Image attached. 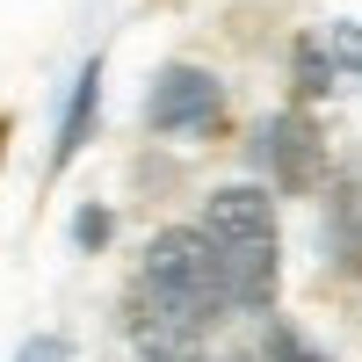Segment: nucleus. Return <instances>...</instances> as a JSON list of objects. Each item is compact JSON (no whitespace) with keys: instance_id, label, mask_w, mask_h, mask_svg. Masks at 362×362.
I'll list each match as a JSON object with an SVG mask.
<instances>
[{"instance_id":"1","label":"nucleus","mask_w":362,"mask_h":362,"mask_svg":"<svg viewBox=\"0 0 362 362\" xmlns=\"http://www.w3.org/2000/svg\"><path fill=\"white\" fill-rule=\"evenodd\" d=\"M145 319H138V341L153 348V362H181L196 348V334L225 312V276H218V254H210L203 232H160L145 247Z\"/></svg>"},{"instance_id":"2","label":"nucleus","mask_w":362,"mask_h":362,"mask_svg":"<svg viewBox=\"0 0 362 362\" xmlns=\"http://www.w3.org/2000/svg\"><path fill=\"white\" fill-rule=\"evenodd\" d=\"M210 254H218V276H225V305L232 312H268L276 297V203L261 189H218L203 203V225Z\"/></svg>"},{"instance_id":"3","label":"nucleus","mask_w":362,"mask_h":362,"mask_svg":"<svg viewBox=\"0 0 362 362\" xmlns=\"http://www.w3.org/2000/svg\"><path fill=\"white\" fill-rule=\"evenodd\" d=\"M145 116H153V131H210L225 116V87L203 66H167L160 87L145 95Z\"/></svg>"},{"instance_id":"4","label":"nucleus","mask_w":362,"mask_h":362,"mask_svg":"<svg viewBox=\"0 0 362 362\" xmlns=\"http://www.w3.org/2000/svg\"><path fill=\"white\" fill-rule=\"evenodd\" d=\"M261 160L283 181V196H305L326 174V145H319V131L305 124V116H276V124H261Z\"/></svg>"},{"instance_id":"5","label":"nucleus","mask_w":362,"mask_h":362,"mask_svg":"<svg viewBox=\"0 0 362 362\" xmlns=\"http://www.w3.org/2000/svg\"><path fill=\"white\" fill-rule=\"evenodd\" d=\"M326 247H334V268L362 276V189L341 181L334 203H326Z\"/></svg>"},{"instance_id":"6","label":"nucleus","mask_w":362,"mask_h":362,"mask_svg":"<svg viewBox=\"0 0 362 362\" xmlns=\"http://www.w3.org/2000/svg\"><path fill=\"white\" fill-rule=\"evenodd\" d=\"M95 102H102V66H87L80 80H73V102H66V124H58V167H66L80 145H87V131H95Z\"/></svg>"},{"instance_id":"7","label":"nucleus","mask_w":362,"mask_h":362,"mask_svg":"<svg viewBox=\"0 0 362 362\" xmlns=\"http://www.w3.org/2000/svg\"><path fill=\"white\" fill-rule=\"evenodd\" d=\"M326 87H334V51H326V37H305L297 44V95L319 102Z\"/></svg>"},{"instance_id":"8","label":"nucleus","mask_w":362,"mask_h":362,"mask_svg":"<svg viewBox=\"0 0 362 362\" xmlns=\"http://www.w3.org/2000/svg\"><path fill=\"white\" fill-rule=\"evenodd\" d=\"M261 362H326L297 326H268V341H261Z\"/></svg>"},{"instance_id":"9","label":"nucleus","mask_w":362,"mask_h":362,"mask_svg":"<svg viewBox=\"0 0 362 362\" xmlns=\"http://www.w3.org/2000/svg\"><path fill=\"white\" fill-rule=\"evenodd\" d=\"M326 51H334V66H348V73H362V29H355V22H341L334 37H326Z\"/></svg>"},{"instance_id":"10","label":"nucleus","mask_w":362,"mask_h":362,"mask_svg":"<svg viewBox=\"0 0 362 362\" xmlns=\"http://www.w3.org/2000/svg\"><path fill=\"white\" fill-rule=\"evenodd\" d=\"M73 239H80V247H102V239H109V210H95V203H87L80 218H73Z\"/></svg>"},{"instance_id":"11","label":"nucleus","mask_w":362,"mask_h":362,"mask_svg":"<svg viewBox=\"0 0 362 362\" xmlns=\"http://www.w3.org/2000/svg\"><path fill=\"white\" fill-rule=\"evenodd\" d=\"M15 362H73V348L58 341V334H37V341H29V348H22Z\"/></svg>"},{"instance_id":"12","label":"nucleus","mask_w":362,"mask_h":362,"mask_svg":"<svg viewBox=\"0 0 362 362\" xmlns=\"http://www.w3.org/2000/svg\"><path fill=\"white\" fill-rule=\"evenodd\" d=\"M0 153H8V124H0Z\"/></svg>"}]
</instances>
